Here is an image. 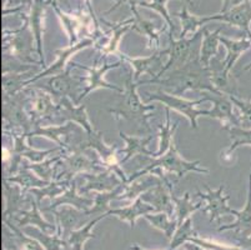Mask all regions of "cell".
Returning <instances> with one entry per match:
<instances>
[{"mask_svg":"<svg viewBox=\"0 0 251 250\" xmlns=\"http://www.w3.org/2000/svg\"><path fill=\"white\" fill-rule=\"evenodd\" d=\"M214 72L211 68H206L200 61V56L191 59L181 68L171 70L165 79H150L138 83V85L144 84H159L170 89L173 95L180 96L186 90H206L214 95H221L214 83Z\"/></svg>","mask_w":251,"mask_h":250,"instance_id":"1","label":"cell"},{"mask_svg":"<svg viewBox=\"0 0 251 250\" xmlns=\"http://www.w3.org/2000/svg\"><path fill=\"white\" fill-rule=\"evenodd\" d=\"M156 168H160L163 169V170L169 171V173H174L175 176H176V180H175L176 183L179 182L180 179L184 178L186 174L191 173V171L199 174L210 173L209 169H205L200 167L199 160H195V162H188V160H185L184 158L180 155L179 151H177L175 140H173V143H171L170 148H169L166 154H164L161 158H157L156 160H152V163H150L148 167H145V168L141 169V170L136 171L134 175L130 176V178L127 179V184L133 182V180H135V179L140 178V176L150 174Z\"/></svg>","mask_w":251,"mask_h":250,"instance_id":"2","label":"cell"},{"mask_svg":"<svg viewBox=\"0 0 251 250\" xmlns=\"http://www.w3.org/2000/svg\"><path fill=\"white\" fill-rule=\"evenodd\" d=\"M138 84L133 82V75L129 74L125 79V96L123 102L119 104L115 109H109V113L113 114L116 120L120 119H127V120L138 121L139 125L145 127L149 130V123L148 119L150 118V111H154V105H147L143 103L140 96L138 95Z\"/></svg>","mask_w":251,"mask_h":250,"instance_id":"3","label":"cell"},{"mask_svg":"<svg viewBox=\"0 0 251 250\" xmlns=\"http://www.w3.org/2000/svg\"><path fill=\"white\" fill-rule=\"evenodd\" d=\"M204 33V30H199L193 38L186 39H170V45H169L168 49L161 50L160 54L163 55H169V61L166 63V65H164L163 70L157 78H152V79H159V78L163 77L166 72H171V70H175V69L181 68L182 65L188 63L191 59L196 58V56H200L199 52V45H201V34Z\"/></svg>","mask_w":251,"mask_h":250,"instance_id":"4","label":"cell"},{"mask_svg":"<svg viewBox=\"0 0 251 250\" xmlns=\"http://www.w3.org/2000/svg\"><path fill=\"white\" fill-rule=\"evenodd\" d=\"M148 98L145 102L150 103L152 100H157V102H161L163 104H165V107L170 108V109H174L176 111H179L180 114L185 115L190 121V125L193 129H198V119L200 116H207L209 114V110H196L195 107L198 104H201L202 102H206V98H202V99L198 100H185L180 96L173 95V94L164 93V91H156V93H147Z\"/></svg>","mask_w":251,"mask_h":250,"instance_id":"5","label":"cell"},{"mask_svg":"<svg viewBox=\"0 0 251 250\" xmlns=\"http://www.w3.org/2000/svg\"><path fill=\"white\" fill-rule=\"evenodd\" d=\"M60 164L64 165V168L60 173L56 174L55 180H73V175L75 174L88 173V171L100 173L105 170L102 163L90 159L81 150L64 153Z\"/></svg>","mask_w":251,"mask_h":250,"instance_id":"6","label":"cell"},{"mask_svg":"<svg viewBox=\"0 0 251 250\" xmlns=\"http://www.w3.org/2000/svg\"><path fill=\"white\" fill-rule=\"evenodd\" d=\"M75 68L74 61H70L68 64L67 69L64 70L61 74L54 75L50 77L47 82L44 83V85H38L36 88L39 90H43L45 93L50 94L54 98H68V96H74L76 94L77 86L80 85L85 78H79V77H73L72 70Z\"/></svg>","mask_w":251,"mask_h":250,"instance_id":"7","label":"cell"},{"mask_svg":"<svg viewBox=\"0 0 251 250\" xmlns=\"http://www.w3.org/2000/svg\"><path fill=\"white\" fill-rule=\"evenodd\" d=\"M28 24L17 31H11V35L4 38V55L20 60L23 63H36L30 56L33 52V36L28 31Z\"/></svg>","mask_w":251,"mask_h":250,"instance_id":"8","label":"cell"},{"mask_svg":"<svg viewBox=\"0 0 251 250\" xmlns=\"http://www.w3.org/2000/svg\"><path fill=\"white\" fill-rule=\"evenodd\" d=\"M99 59L100 58L97 59V61H95V64L93 65V68H89V66L81 65V64L79 63H75V66H76V68L85 69V70H88L89 73L88 85H86L85 90L81 91L80 95L77 96L75 103H80L85 96H88L91 91L97 90V89H110V90L118 91V93L120 94H123V91H124L123 89L119 88V86L111 85V84H109V83H106L104 80L105 74H106L109 70H111V69L119 68V66L122 65V61L119 60L116 61V63H104L98 65V64H99Z\"/></svg>","mask_w":251,"mask_h":250,"instance_id":"9","label":"cell"},{"mask_svg":"<svg viewBox=\"0 0 251 250\" xmlns=\"http://www.w3.org/2000/svg\"><path fill=\"white\" fill-rule=\"evenodd\" d=\"M224 189H225V187L221 184L216 190L206 187V193H196V196L207 201V206L202 209V212L209 215L210 222H218L219 225H220V219L224 215L235 214V210H232L227 205L230 195H224Z\"/></svg>","mask_w":251,"mask_h":250,"instance_id":"10","label":"cell"},{"mask_svg":"<svg viewBox=\"0 0 251 250\" xmlns=\"http://www.w3.org/2000/svg\"><path fill=\"white\" fill-rule=\"evenodd\" d=\"M11 137H13V140H14V146H13V151H11V163L9 165V175H13L18 171V168H19V165H22V160L23 158H28L29 160L34 163H39L43 162L47 155L52 154L54 151L58 150V149H61L60 146L55 149H50V150H34L33 148L30 146H26L24 144V139L26 137L25 133H23L22 135H17L15 133H11ZM63 150V149H61Z\"/></svg>","mask_w":251,"mask_h":250,"instance_id":"11","label":"cell"},{"mask_svg":"<svg viewBox=\"0 0 251 250\" xmlns=\"http://www.w3.org/2000/svg\"><path fill=\"white\" fill-rule=\"evenodd\" d=\"M220 43L223 45H225V48L227 49V56L225 63H224V68L223 70H221L220 74L214 75V83H215L216 88H218L220 91H223L224 88H226V82H227V77H229V72L231 70L232 66H234L235 61L237 60V58L240 56L241 53H244L249 48V41H245V40L234 41V40H230V39L220 36Z\"/></svg>","mask_w":251,"mask_h":250,"instance_id":"12","label":"cell"},{"mask_svg":"<svg viewBox=\"0 0 251 250\" xmlns=\"http://www.w3.org/2000/svg\"><path fill=\"white\" fill-rule=\"evenodd\" d=\"M56 123L61 121H74L79 124L86 133L94 132V128L89 121L88 114H86L85 105L75 107L74 103L69 98H61L58 103V111H56Z\"/></svg>","mask_w":251,"mask_h":250,"instance_id":"13","label":"cell"},{"mask_svg":"<svg viewBox=\"0 0 251 250\" xmlns=\"http://www.w3.org/2000/svg\"><path fill=\"white\" fill-rule=\"evenodd\" d=\"M81 176H84L88 180V183L79 189L81 195L88 194L91 190H95V192L99 193L111 192V190H114L123 183L122 179L119 178L110 169H105V170L100 171V173L81 174Z\"/></svg>","mask_w":251,"mask_h":250,"instance_id":"14","label":"cell"},{"mask_svg":"<svg viewBox=\"0 0 251 250\" xmlns=\"http://www.w3.org/2000/svg\"><path fill=\"white\" fill-rule=\"evenodd\" d=\"M4 199H5V209L3 213V220H8L23 210V205H30L33 195H25L19 185H11L6 179L3 180Z\"/></svg>","mask_w":251,"mask_h":250,"instance_id":"15","label":"cell"},{"mask_svg":"<svg viewBox=\"0 0 251 250\" xmlns=\"http://www.w3.org/2000/svg\"><path fill=\"white\" fill-rule=\"evenodd\" d=\"M93 44H94V41L91 40V39H85V40L80 41V43H77V44H75V45H69V48H67V49L56 50L55 54H56V56H58V59H56L55 63L52 64L51 66H49V68L45 69L44 72H42L40 74L30 78L28 82L25 83V85L33 84V83L38 82V80L42 79V78L54 77V75L61 74V73H63L64 70L67 69L65 68V65H67V61L73 54H75V53L79 52V50L84 49V48L90 47V45H93Z\"/></svg>","mask_w":251,"mask_h":250,"instance_id":"16","label":"cell"},{"mask_svg":"<svg viewBox=\"0 0 251 250\" xmlns=\"http://www.w3.org/2000/svg\"><path fill=\"white\" fill-rule=\"evenodd\" d=\"M61 205H70V206H74L76 209L79 210H83V212H86L89 210L90 208H93L94 205V201L93 199H89L86 196L83 195H79L76 192V180L73 179L72 183H70V187L67 192L61 194L60 196L58 198L52 199L51 203H50L49 206L47 208H43L42 212H55L56 208Z\"/></svg>","mask_w":251,"mask_h":250,"instance_id":"17","label":"cell"},{"mask_svg":"<svg viewBox=\"0 0 251 250\" xmlns=\"http://www.w3.org/2000/svg\"><path fill=\"white\" fill-rule=\"evenodd\" d=\"M54 214H55L56 224H59L61 230H63V239L67 240V242L69 239L70 234L76 230L81 224L86 223V218H89L86 212L79 210L70 205L64 206L61 210H55Z\"/></svg>","mask_w":251,"mask_h":250,"instance_id":"18","label":"cell"},{"mask_svg":"<svg viewBox=\"0 0 251 250\" xmlns=\"http://www.w3.org/2000/svg\"><path fill=\"white\" fill-rule=\"evenodd\" d=\"M210 20H223L229 24L236 25V27L243 28L245 31H249V23L251 20V4L249 0L240 5L234 6L226 13H220L213 15V17H202L201 24L210 22Z\"/></svg>","mask_w":251,"mask_h":250,"instance_id":"19","label":"cell"},{"mask_svg":"<svg viewBox=\"0 0 251 250\" xmlns=\"http://www.w3.org/2000/svg\"><path fill=\"white\" fill-rule=\"evenodd\" d=\"M122 58L126 60L130 65L134 68V80H139L140 77L145 73L152 78H157V75L160 74L163 70V55L160 52H155L154 54L147 56V58H129L122 55ZM151 78V79H152Z\"/></svg>","mask_w":251,"mask_h":250,"instance_id":"20","label":"cell"},{"mask_svg":"<svg viewBox=\"0 0 251 250\" xmlns=\"http://www.w3.org/2000/svg\"><path fill=\"white\" fill-rule=\"evenodd\" d=\"M56 111H58V104H54L51 95L40 90L36 94L35 99L33 102V109L29 113L31 121H33V127H39L40 121L44 120V119L54 121Z\"/></svg>","mask_w":251,"mask_h":250,"instance_id":"21","label":"cell"},{"mask_svg":"<svg viewBox=\"0 0 251 250\" xmlns=\"http://www.w3.org/2000/svg\"><path fill=\"white\" fill-rule=\"evenodd\" d=\"M150 213H155V208L150 204L145 203L141 198H138L134 200V203L129 206H125V208H122V209H110L108 212L109 215H114V217L119 218L123 222H127L130 224V228L131 230L135 226V222L138 218L145 217L147 214H150Z\"/></svg>","mask_w":251,"mask_h":250,"instance_id":"22","label":"cell"},{"mask_svg":"<svg viewBox=\"0 0 251 250\" xmlns=\"http://www.w3.org/2000/svg\"><path fill=\"white\" fill-rule=\"evenodd\" d=\"M206 100L214 103V108L211 110H209V114L207 116L213 119H219L221 123H230L232 125H239V120L236 119V116L234 115V111H232V105L230 98L221 94V95H206L205 96Z\"/></svg>","mask_w":251,"mask_h":250,"instance_id":"23","label":"cell"},{"mask_svg":"<svg viewBox=\"0 0 251 250\" xmlns=\"http://www.w3.org/2000/svg\"><path fill=\"white\" fill-rule=\"evenodd\" d=\"M161 178L160 176L155 175V174H147V175L140 176V178L135 179L131 183L126 185V189L123 193L122 195L119 196V200H135V199L140 198L144 193L149 192L157 184H160Z\"/></svg>","mask_w":251,"mask_h":250,"instance_id":"24","label":"cell"},{"mask_svg":"<svg viewBox=\"0 0 251 250\" xmlns=\"http://www.w3.org/2000/svg\"><path fill=\"white\" fill-rule=\"evenodd\" d=\"M26 233L31 239H35L36 242L40 243L45 250H73L69 243L63 239L61 235V228L59 224H56V234L55 235H48L42 229L30 228Z\"/></svg>","mask_w":251,"mask_h":250,"instance_id":"25","label":"cell"},{"mask_svg":"<svg viewBox=\"0 0 251 250\" xmlns=\"http://www.w3.org/2000/svg\"><path fill=\"white\" fill-rule=\"evenodd\" d=\"M119 135H120V138L124 139L125 143H126V148L120 150V153H125V157L122 159V164L123 163L127 162L131 157L138 154L155 158V153H152V151L148 150L147 149L148 144L151 140H154L155 135H149V137L147 138H135L127 137V135L123 132H119Z\"/></svg>","mask_w":251,"mask_h":250,"instance_id":"26","label":"cell"},{"mask_svg":"<svg viewBox=\"0 0 251 250\" xmlns=\"http://www.w3.org/2000/svg\"><path fill=\"white\" fill-rule=\"evenodd\" d=\"M13 220L17 222L18 228H24L26 225H36L43 231L54 230V226L50 225L43 219L42 214L39 212V204L36 203L35 198H33V200H31V210H29V212L20 210L18 214L13 217Z\"/></svg>","mask_w":251,"mask_h":250,"instance_id":"27","label":"cell"},{"mask_svg":"<svg viewBox=\"0 0 251 250\" xmlns=\"http://www.w3.org/2000/svg\"><path fill=\"white\" fill-rule=\"evenodd\" d=\"M126 183H122V184L116 187L115 189L111 190V192H104V193H98L97 196H95L94 200V206L91 209L86 210V214L89 217L95 218L99 217V215H105L108 214V212L110 210V201L114 199H119V196L122 195L123 193L126 189Z\"/></svg>","mask_w":251,"mask_h":250,"instance_id":"28","label":"cell"},{"mask_svg":"<svg viewBox=\"0 0 251 250\" xmlns=\"http://www.w3.org/2000/svg\"><path fill=\"white\" fill-rule=\"evenodd\" d=\"M204 29V40L201 43V47H200V61L204 66L210 68L211 65V59L218 54L219 49V43H220V31L221 28L216 29L214 33H210L206 28H202Z\"/></svg>","mask_w":251,"mask_h":250,"instance_id":"29","label":"cell"},{"mask_svg":"<svg viewBox=\"0 0 251 250\" xmlns=\"http://www.w3.org/2000/svg\"><path fill=\"white\" fill-rule=\"evenodd\" d=\"M8 182L13 183V184H18L23 189V192L26 194L28 190L34 189V188H44L49 184L50 182L43 180L42 178H39L38 175L33 173V170L25 168L24 165H22L20 171L15 176H5Z\"/></svg>","mask_w":251,"mask_h":250,"instance_id":"30","label":"cell"},{"mask_svg":"<svg viewBox=\"0 0 251 250\" xmlns=\"http://www.w3.org/2000/svg\"><path fill=\"white\" fill-rule=\"evenodd\" d=\"M251 185V182H250ZM237 217V220L235 223L230 224V225H221L219 226V231L224 230H231V229H236V235H241L243 234V238H246L249 234H251V187H250V193H249V199L248 203H246L245 209L243 212H236L235 210V214Z\"/></svg>","mask_w":251,"mask_h":250,"instance_id":"31","label":"cell"},{"mask_svg":"<svg viewBox=\"0 0 251 250\" xmlns=\"http://www.w3.org/2000/svg\"><path fill=\"white\" fill-rule=\"evenodd\" d=\"M165 124H160L157 125L159 127V137H160V143H159V150L155 153V158H161L164 154H166L170 148L171 143L174 140V134L175 130L177 129V125H179V121L173 125L170 121V108L165 107Z\"/></svg>","mask_w":251,"mask_h":250,"instance_id":"32","label":"cell"},{"mask_svg":"<svg viewBox=\"0 0 251 250\" xmlns=\"http://www.w3.org/2000/svg\"><path fill=\"white\" fill-rule=\"evenodd\" d=\"M44 9V3L42 0H34L33 8L30 14V23L33 28V33L36 39V47H38V55L40 58V65L45 66L44 54H43V41H42V14Z\"/></svg>","mask_w":251,"mask_h":250,"instance_id":"33","label":"cell"},{"mask_svg":"<svg viewBox=\"0 0 251 250\" xmlns=\"http://www.w3.org/2000/svg\"><path fill=\"white\" fill-rule=\"evenodd\" d=\"M70 183L72 180H52L50 182L47 187L44 188H34L30 190L31 195L35 198L36 203L40 205V201L45 196H49L50 200L58 198L61 194L67 192L70 187Z\"/></svg>","mask_w":251,"mask_h":250,"instance_id":"34","label":"cell"},{"mask_svg":"<svg viewBox=\"0 0 251 250\" xmlns=\"http://www.w3.org/2000/svg\"><path fill=\"white\" fill-rule=\"evenodd\" d=\"M105 217H108V214L99 215V217L93 218L91 220H89L84 228L77 229V230H74L72 234H70L68 243H69L70 247L73 248V250H83L84 244L86 243V240L94 239L95 234L91 233V229L94 228V225L98 223V222H100V220Z\"/></svg>","mask_w":251,"mask_h":250,"instance_id":"35","label":"cell"},{"mask_svg":"<svg viewBox=\"0 0 251 250\" xmlns=\"http://www.w3.org/2000/svg\"><path fill=\"white\" fill-rule=\"evenodd\" d=\"M144 218H145L154 228L163 231L168 239H171V238L174 237L175 231H176L177 226H179L177 225L176 220H171L170 215L166 214V213H155V214L150 213V214H147Z\"/></svg>","mask_w":251,"mask_h":250,"instance_id":"36","label":"cell"},{"mask_svg":"<svg viewBox=\"0 0 251 250\" xmlns=\"http://www.w3.org/2000/svg\"><path fill=\"white\" fill-rule=\"evenodd\" d=\"M171 199H173L175 208H176V219L175 220L177 222V225H181L194 212L201 209V203H191L190 194L189 193H185L182 198H176L174 195V193H173L171 194Z\"/></svg>","mask_w":251,"mask_h":250,"instance_id":"37","label":"cell"},{"mask_svg":"<svg viewBox=\"0 0 251 250\" xmlns=\"http://www.w3.org/2000/svg\"><path fill=\"white\" fill-rule=\"evenodd\" d=\"M31 73H10L3 75V98L13 96L20 93L25 86V83L29 80Z\"/></svg>","mask_w":251,"mask_h":250,"instance_id":"38","label":"cell"},{"mask_svg":"<svg viewBox=\"0 0 251 250\" xmlns=\"http://www.w3.org/2000/svg\"><path fill=\"white\" fill-rule=\"evenodd\" d=\"M64 155H59V157L52 158V159L45 160V162H39L35 164H23L25 168L33 170L39 178H42L43 180H47V182H52V178L55 179L56 174L55 170L59 167V163L63 159Z\"/></svg>","mask_w":251,"mask_h":250,"instance_id":"39","label":"cell"},{"mask_svg":"<svg viewBox=\"0 0 251 250\" xmlns=\"http://www.w3.org/2000/svg\"><path fill=\"white\" fill-rule=\"evenodd\" d=\"M105 24H108L109 27L113 28V38L111 40L109 41L108 44L105 45L104 48L101 49L102 53L105 54H110V53H115L116 49H118V44L122 36L129 30L130 28H134V23H135V19H129L125 20L123 23H119V24H113V23L109 22H104Z\"/></svg>","mask_w":251,"mask_h":250,"instance_id":"40","label":"cell"},{"mask_svg":"<svg viewBox=\"0 0 251 250\" xmlns=\"http://www.w3.org/2000/svg\"><path fill=\"white\" fill-rule=\"evenodd\" d=\"M134 15H135V23H134V29L136 31H139L140 34H144L149 38L148 41V48H154L156 49L159 47V31L155 30V24L150 20H145L143 18H140V15L138 14V11L133 10Z\"/></svg>","mask_w":251,"mask_h":250,"instance_id":"41","label":"cell"},{"mask_svg":"<svg viewBox=\"0 0 251 250\" xmlns=\"http://www.w3.org/2000/svg\"><path fill=\"white\" fill-rule=\"evenodd\" d=\"M195 235H198V234L194 231L193 220L189 217L181 225L177 226L176 231H175L174 237L171 239L170 247H169L168 250H175L177 247H180V245L186 244V243L189 242V239H190L191 237H195Z\"/></svg>","mask_w":251,"mask_h":250,"instance_id":"42","label":"cell"},{"mask_svg":"<svg viewBox=\"0 0 251 250\" xmlns=\"http://www.w3.org/2000/svg\"><path fill=\"white\" fill-rule=\"evenodd\" d=\"M176 17H179L180 19H181V24H182V31L179 39L185 38L186 34L190 33V31H195L196 28H199L200 25H202L201 18H198L195 17V15H190L186 6H184L182 10L176 14Z\"/></svg>","mask_w":251,"mask_h":250,"instance_id":"43","label":"cell"},{"mask_svg":"<svg viewBox=\"0 0 251 250\" xmlns=\"http://www.w3.org/2000/svg\"><path fill=\"white\" fill-rule=\"evenodd\" d=\"M169 0H152L151 3H145V1H141L139 5L140 6H145V8H150V9H154L155 11L160 14L161 17H164V19L166 20L168 23L169 28H170V35L169 38H174V33H175V24L171 22L170 19V15L168 13V9H166V3H168Z\"/></svg>","mask_w":251,"mask_h":250,"instance_id":"44","label":"cell"},{"mask_svg":"<svg viewBox=\"0 0 251 250\" xmlns=\"http://www.w3.org/2000/svg\"><path fill=\"white\" fill-rule=\"evenodd\" d=\"M189 242L193 243L195 245H199V247L204 248V249L207 250H241L239 248H229V247H224V245L218 244V243L210 242V240H205V239H198L195 237H191L189 239Z\"/></svg>","mask_w":251,"mask_h":250,"instance_id":"45","label":"cell"},{"mask_svg":"<svg viewBox=\"0 0 251 250\" xmlns=\"http://www.w3.org/2000/svg\"><path fill=\"white\" fill-rule=\"evenodd\" d=\"M231 103L240 108L241 113H243V123L244 124H250L251 125V103L250 102H243V100L237 99L235 96L229 95Z\"/></svg>","mask_w":251,"mask_h":250,"instance_id":"46","label":"cell"},{"mask_svg":"<svg viewBox=\"0 0 251 250\" xmlns=\"http://www.w3.org/2000/svg\"><path fill=\"white\" fill-rule=\"evenodd\" d=\"M245 1L246 0H223V6H221L220 13H226L231 8L240 5V4L245 3Z\"/></svg>","mask_w":251,"mask_h":250,"instance_id":"47","label":"cell"},{"mask_svg":"<svg viewBox=\"0 0 251 250\" xmlns=\"http://www.w3.org/2000/svg\"><path fill=\"white\" fill-rule=\"evenodd\" d=\"M141 1H144V0H118V3H116V5L114 6V8H111L110 10L106 11V14L111 13V11H113V10L118 9L119 6H122L123 4H129V5L131 6V10H135V6L139 5V4H140Z\"/></svg>","mask_w":251,"mask_h":250,"instance_id":"48","label":"cell"},{"mask_svg":"<svg viewBox=\"0 0 251 250\" xmlns=\"http://www.w3.org/2000/svg\"><path fill=\"white\" fill-rule=\"evenodd\" d=\"M239 247L246 248V249L251 250V238H243V239L239 240Z\"/></svg>","mask_w":251,"mask_h":250,"instance_id":"49","label":"cell"},{"mask_svg":"<svg viewBox=\"0 0 251 250\" xmlns=\"http://www.w3.org/2000/svg\"><path fill=\"white\" fill-rule=\"evenodd\" d=\"M130 249H131V250H144V249H141V248H139V247H131Z\"/></svg>","mask_w":251,"mask_h":250,"instance_id":"50","label":"cell"},{"mask_svg":"<svg viewBox=\"0 0 251 250\" xmlns=\"http://www.w3.org/2000/svg\"><path fill=\"white\" fill-rule=\"evenodd\" d=\"M86 3H88L89 8H90V11H93V9H91V5H90V0H86Z\"/></svg>","mask_w":251,"mask_h":250,"instance_id":"51","label":"cell"},{"mask_svg":"<svg viewBox=\"0 0 251 250\" xmlns=\"http://www.w3.org/2000/svg\"><path fill=\"white\" fill-rule=\"evenodd\" d=\"M10 3H11V0H8V3H6V5H10Z\"/></svg>","mask_w":251,"mask_h":250,"instance_id":"52","label":"cell"},{"mask_svg":"<svg viewBox=\"0 0 251 250\" xmlns=\"http://www.w3.org/2000/svg\"><path fill=\"white\" fill-rule=\"evenodd\" d=\"M23 3H26V1H30V0H22Z\"/></svg>","mask_w":251,"mask_h":250,"instance_id":"53","label":"cell"},{"mask_svg":"<svg viewBox=\"0 0 251 250\" xmlns=\"http://www.w3.org/2000/svg\"><path fill=\"white\" fill-rule=\"evenodd\" d=\"M4 250H8V249H5V248H4ZM13 250H19V249H18V248H14V249H13Z\"/></svg>","mask_w":251,"mask_h":250,"instance_id":"54","label":"cell"},{"mask_svg":"<svg viewBox=\"0 0 251 250\" xmlns=\"http://www.w3.org/2000/svg\"><path fill=\"white\" fill-rule=\"evenodd\" d=\"M55 3H56V0H52V4H54V5H55Z\"/></svg>","mask_w":251,"mask_h":250,"instance_id":"55","label":"cell"}]
</instances>
